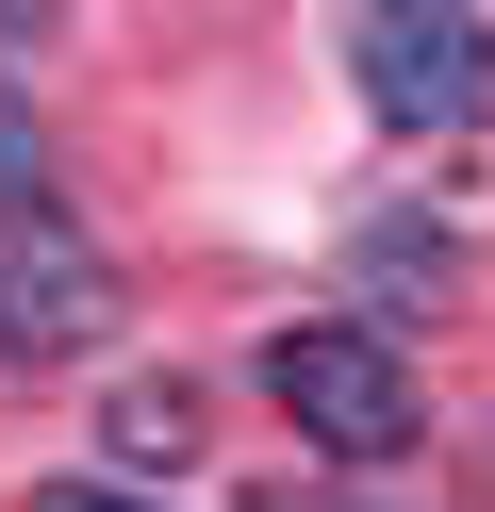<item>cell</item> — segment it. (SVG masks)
Wrapping results in <instances>:
<instances>
[{"mask_svg": "<svg viewBox=\"0 0 495 512\" xmlns=\"http://www.w3.org/2000/svg\"><path fill=\"white\" fill-rule=\"evenodd\" d=\"M347 67H363V100L396 133H479L495 116V17L479 0H363Z\"/></svg>", "mask_w": 495, "mask_h": 512, "instance_id": "7a4b0ae2", "label": "cell"}, {"mask_svg": "<svg viewBox=\"0 0 495 512\" xmlns=\"http://www.w3.org/2000/svg\"><path fill=\"white\" fill-rule=\"evenodd\" d=\"M264 397H281V430L314 446V463H396V446L429 430V397H413V364H396L380 331H281L264 347Z\"/></svg>", "mask_w": 495, "mask_h": 512, "instance_id": "6da1fadb", "label": "cell"}, {"mask_svg": "<svg viewBox=\"0 0 495 512\" xmlns=\"http://www.w3.org/2000/svg\"><path fill=\"white\" fill-rule=\"evenodd\" d=\"M17 199H50V149H33L17 116H0V215H17Z\"/></svg>", "mask_w": 495, "mask_h": 512, "instance_id": "5b68a950", "label": "cell"}, {"mask_svg": "<svg viewBox=\"0 0 495 512\" xmlns=\"http://www.w3.org/2000/svg\"><path fill=\"white\" fill-rule=\"evenodd\" d=\"M99 331H116V265H99L50 199H17L0 215V364L50 380V364H83Z\"/></svg>", "mask_w": 495, "mask_h": 512, "instance_id": "3957f363", "label": "cell"}, {"mask_svg": "<svg viewBox=\"0 0 495 512\" xmlns=\"http://www.w3.org/2000/svg\"><path fill=\"white\" fill-rule=\"evenodd\" d=\"M33 512H149V496H116V479H66V496H33Z\"/></svg>", "mask_w": 495, "mask_h": 512, "instance_id": "8992f818", "label": "cell"}, {"mask_svg": "<svg viewBox=\"0 0 495 512\" xmlns=\"http://www.w3.org/2000/svg\"><path fill=\"white\" fill-rule=\"evenodd\" d=\"M99 446H116L132 479H149V463H198V397H182V380H132V397L99 413Z\"/></svg>", "mask_w": 495, "mask_h": 512, "instance_id": "277c9868", "label": "cell"}]
</instances>
